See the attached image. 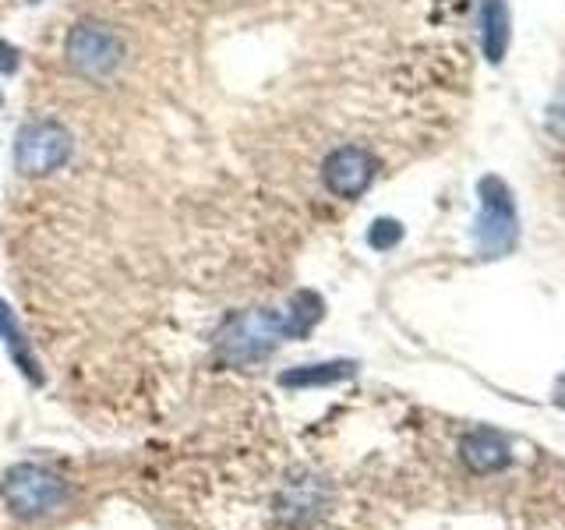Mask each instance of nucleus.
<instances>
[{"label":"nucleus","mask_w":565,"mask_h":530,"mask_svg":"<svg viewBox=\"0 0 565 530\" xmlns=\"http://www.w3.org/2000/svg\"><path fill=\"white\" fill-rule=\"evenodd\" d=\"M282 340H294L282 311H273V308L234 311V315H226L223 326L216 329V358L234 368L255 364L269 358Z\"/></svg>","instance_id":"f257e3e1"},{"label":"nucleus","mask_w":565,"mask_h":530,"mask_svg":"<svg viewBox=\"0 0 565 530\" xmlns=\"http://www.w3.org/2000/svg\"><path fill=\"white\" fill-rule=\"evenodd\" d=\"M0 499L18 520H43L67 502V481L40 464H14L0 481Z\"/></svg>","instance_id":"f03ea898"},{"label":"nucleus","mask_w":565,"mask_h":530,"mask_svg":"<svg viewBox=\"0 0 565 530\" xmlns=\"http://www.w3.org/2000/svg\"><path fill=\"white\" fill-rule=\"evenodd\" d=\"M124 40L120 32L103 25V22H82L67 32L64 43V57L71 64V71H78L88 82H106L114 78L120 64H124Z\"/></svg>","instance_id":"7ed1b4c3"},{"label":"nucleus","mask_w":565,"mask_h":530,"mask_svg":"<svg viewBox=\"0 0 565 530\" xmlns=\"http://www.w3.org/2000/svg\"><path fill=\"white\" fill-rule=\"evenodd\" d=\"M75 156V135L61 120H29L14 138V167L22 177H46Z\"/></svg>","instance_id":"20e7f679"},{"label":"nucleus","mask_w":565,"mask_h":530,"mask_svg":"<svg viewBox=\"0 0 565 530\" xmlns=\"http://www.w3.org/2000/svg\"><path fill=\"white\" fill-rule=\"evenodd\" d=\"M379 173V159L364 146H340L326 156L322 163V184L335 199H361Z\"/></svg>","instance_id":"39448f33"},{"label":"nucleus","mask_w":565,"mask_h":530,"mask_svg":"<svg viewBox=\"0 0 565 530\" xmlns=\"http://www.w3.org/2000/svg\"><path fill=\"white\" fill-rule=\"evenodd\" d=\"M512 202H509V191L488 177L481 184V220H477V244L484 247L488 255H499L512 244Z\"/></svg>","instance_id":"423d86ee"},{"label":"nucleus","mask_w":565,"mask_h":530,"mask_svg":"<svg viewBox=\"0 0 565 530\" xmlns=\"http://www.w3.org/2000/svg\"><path fill=\"white\" fill-rule=\"evenodd\" d=\"M459 459L470 474H499L512 464V442L494 428H470L459 438Z\"/></svg>","instance_id":"0eeeda50"},{"label":"nucleus","mask_w":565,"mask_h":530,"mask_svg":"<svg viewBox=\"0 0 565 530\" xmlns=\"http://www.w3.org/2000/svg\"><path fill=\"white\" fill-rule=\"evenodd\" d=\"M322 509H326V485L318 481V477H308V474L294 477V481L279 495V517L290 527L311 523Z\"/></svg>","instance_id":"6e6552de"},{"label":"nucleus","mask_w":565,"mask_h":530,"mask_svg":"<svg viewBox=\"0 0 565 530\" xmlns=\"http://www.w3.org/2000/svg\"><path fill=\"white\" fill-rule=\"evenodd\" d=\"M0 336H4V343L11 350V361L18 364V371H22L32 385H43V368H40V361H35V353H32V347L25 340V329L18 326V318L11 315V308L4 305V300H0Z\"/></svg>","instance_id":"1a4fd4ad"},{"label":"nucleus","mask_w":565,"mask_h":530,"mask_svg":"<svg viewBox=\"0 0 565 530\" xmlns=\"http://www.w3.org/2000/svg\"><path fill=\"white\" fill-rule=\"evenodd\" d=\"M350 375H358V364L353 361H322V364H300V368L282 371L279 385L282 389H315V385L343 382Z\"/></svg>","instance_id":"9d476101"},{"label":"nucleus","mask_w":565,"mask_h":530,"mask_svg":"<svg viewBox=\"0 0 565 530\" xmlns=\"http://www.w3.org/2000/svg\"><path fill=\"white\" fill-rule=\"evenodd\" d=\"M481 43L488 61H502L505 43H509V11L502 0H484L481 8Z\"/></svg>","instance_id":"9b49d317"},{"label":"nucleus","mask_w":565,"mask_h":530,"mask_svg":"<svg viewBox=\"0 0 565 530\" xmlns=\"http://www.w3.org/2000/svg\"><path fill=\"white\" fill-rule=\"evenodd\" d=\"M403 237V226L396 220H375V226L367 230V244L375 247V252H388V247H396Z\"/></svg>","instance_id":"f8f14e48"},{"label":"nucleus","mask_w":565,"mask_h":530,"mask_svg":"<svg viewBox=\"0 0 565 530\" xmlns=\"http://www.w3.org/2000/svg\"><path fill=\"white\" fill-rule=\"evenodd\" d=\"M18 64H22V50L8 40H0V75H14Z\"/></svg>","instance_id":"ddd939ff"},{"label":"nucleus","mask_w":565,"mask_h":530,"mask_svg":"<svg viewBox=\"0 0 565 530\" xmlns=\"http://www.w3.org/2000/svg\"><path fill=\"white\" fill-rule=\"evenodd\" d=\"M555 403H558V406H565V379L555 385Z\"/></svg>","instance_id":"4468645a"},{"label":"nucleus","mask_w":565,"mask_h":530,"mask_svg":"<svg viewBox=\"0 0 565 530\" xmlns=\"http://www.w3.org/2000/svg\"><path fill=\"white\" fill-rule=\"evenodd\" d=\"M0 106H4V93H0Z\"/></svg>","instance_id":"2eb2a0df"}]
</instances>
